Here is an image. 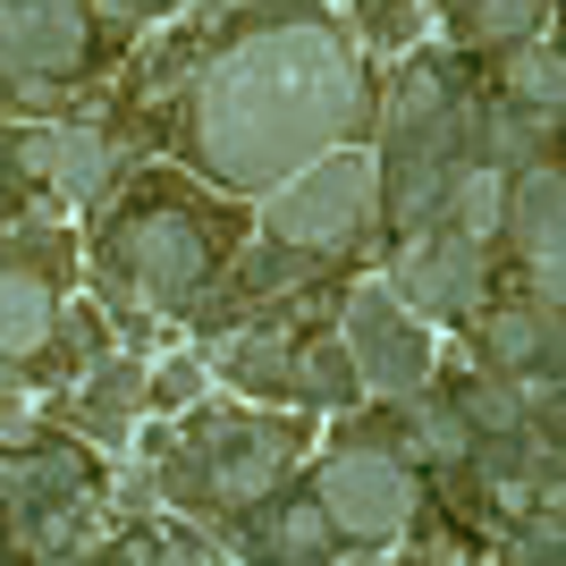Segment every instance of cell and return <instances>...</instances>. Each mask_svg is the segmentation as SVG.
<instances>
[{
    "label": "cell",
    "mask_w": 566,
    "mask_h": 566,
    "mask_svg": "<svg viewBox=\"0 0 566 566\" xmlns=\"http://www.w3.org/2000/svg\"><path fill=\"white\" fill-rule=\"evenodd\" d=\"M533 482H542V516H566V465H542Z\"/></svg>",
    "instance_id": "obj_26"
},
{
    "label": "cell",
    "mask_w": 566,
    "mask_h": 566,
    "mask_svg": "<svg viewBox=\"0 0 566 566\" xmlns=\"http://www.w3.org/2000/svg\"><path fill=\"white\" fill-rule=\"evenodd\" d=\"M507 102H524L533 118L566 111V51H542V43H507Z\"/></svg>",
    "instance_id": "obj_14"
},
{
    "label": "cell",
    "mask_w": 566,
    "mask_h": 566,
    "mask_svg": "<svg viewBox=\"0 0 566 566\" xmlns=\"http://www.w3.org/2000/svg\"><path fill=\"white\" fill-rule=\"evenodd\" d=\"M507 237L549 305H566V169H524L507 187Z\"/></svg>",
    "instance_id": "obj_7"
},
{
    "label": "cell",
    "mask_w": 566,
    "mask_h": 566,
    "mask_svg": "<svg viewBox=\"0 0 566 566\" xmlns=\"http://www.w3.org/2000/svg\"><path fill=\"white\" fill-rule=\"evenodd\" d=\"M51 187L69 195V203L102 187V127H60V169H51Z\"/></svg>",
    "instance_id": "obj_20"
},
{
    "label": "cell",
    "mask_w": 566,
    "mask_h": 566,
    "mask_svg": "<svg viewBox=\"0 0 566 566\" xmlns=\"http://www.w3.org/2000/svg\"><path fill=\"white\" fill-rule=\"evenodd\" d=\"M296 380H305V389H313L322 406H347L355 389H364V373H355V347H347V338H331V347H305Z\"/></svg>",
    "instance_id": "obj_19"
},
{
    "label": "cell",
    "mask_w": 566,
    "mask_h": 566,
    "mask_svg": "<svg viewBox=\"0 0 566 566\" xmlns=\"http://www.w3.org/2000/svg\"><path fill=\"white\" fill-rule=\"evenodd\" d=\"M60 338V305H51V287L34 262H9L0 271V355L25 364V355H43Z\"/></svg>",
    "instance_id": "obj_11"
},
{
    "label": "cell",
    "mask_w": 566,
    "mask_h": 566,
    "mask_svg": "<svg viewBox=\"0 0 566 566\" xmlns=\"http://www.w3.org/2000/svg\"><path fill=\"white\" fill-rule=\"evenodd\" d=\"M542 18L549 0H465V34H482V43H533Z\"/></svg>",
    "instance_id": "obj_18"
},
{
    "label": "cell",
    "mask_w": 566,
    "mask_h": 566,
    "mask_svg": "<svg viewBox=\"0 0 566 566\" xmlns=\"http://www.w3.org/2000/svg\"><path fill=\"white\" fill-rule=\"evenodd\" d=\"M482 355L499 373H533L542 364V313H491L482 322Z\"/></svg>",
    "instance_id": "obj_17"
},
{
    "label": "cell",
    "mask_w": 566,
    "mask_h": 566,
    "mask_svg": "<svg viewBox=\"0 0 566 566\" xmlns=\"http://www.w3.org/2000/svg\"><path fill=\"white\" fill-rule=\"evenodd\" d=\"M144 398H153V373L127 364V355H111V364L85 373V423H94L102 440H127V415H136Z\"/></svg>",
    "instance_id": "obj_12"
},
{
    "label": "cell",
    "mask_w": 566,
    "mask_h": 566,
    "mask_svg": "<svg viewBox=\"0 0 566 566\" xmlns=\"http://www.w3.org/2000/svg\"><path fill=\"white\" fill-rule=\"evenodd\" d=\"M118 262H127V280H136L144 305H187L195 287H203V229H195L187 212H144L127 220V237H118Z\"/></svg>",
    "instance_id": "obj_6"
},
{
    "label": "cell",
    "mask_w": 566,
    "mask_h": 566,
    "mask_svg": "<svg viewBox=\"0 0 566 566\" xmlns=\"http://www.w3.org/2000/svg\"><path fill=\"white\" fill-rule=\"evenodd\" d=\"M355 25H364V43H373V51H406V34H415V0H355Z\"/></svg>",
    "instance_id": "obj_21"
},
{
    "label": "cell",
    "mask_w": 566,
    "mask_h": 566,
    "mask_svg": "<svg viewBox=\"0 0 566 566\" xmlns=\"http://www.w3.org/2000/svg\"><path fill=\"white\" fill-rule=\"evenodd\" d=\"M338 338L355 347V373H364L373 398L431 389V331H423V305L406 287H355L347 313H338Z\"/></svg>",
    "instance_id": "obj_4"
},
{
    "label": "cell",
    "mask_w": 566,
    "mask_h": 566,
    "mask_svg": "<svg viewBox=\"0 0 566 566\" xmlns=\"http://www.w3.org/2000/svg\"><path fill=\"white\" fill-rule=\"evenodd\" d=\"M398 287L423 313H473L482 305V237L449 229V237H415L398 262Z\"/></svg>",
    "instance_id": "obj_9"
},
{
    "label": "cell",
    "mask_w": 566,
    "mask_h": 566,
    "mask_svg": "<svg viewBox=\"0 0 566 566\" xmlns=\"http://www.w3.org/2000/svg\"><path fill=\"white\" fill-rule=\"evenodd\" d=\"M364 212H373V161L338 144V153H322V161H305L296 178L271 187L262 229L280 245H296V254H331V245H347L364 229Z\"/></svg>",
    "instance_id": "obj_3"
},
{
    "label": "cell",
    "mask_w": 566,
    "mask_h": 566,
    "mask_svg": "<svg viewBox=\"0 0 566 566\" xmlns=\"http://www.w3.org/2000/svg\"><path fill=\"white\" fill-rule=\"evenodd\" d=\"M457 229L465 237H482V245H491L499 229H507V178H499V169H465V187H457Z\"/></svg>",
    "instance_id": "obj_16"
},
{
    "label": "cell",
    "mask_w": 566,
    "mask_h": 566,
    "mask_svg": "<svg viewBox=\"0 0 566 566\" xmlns=\"http://www.w3.org/2000/svg\"><path fill=\"white\" fill-rule=\"evenodd\" d=\"M465 415H473L482 431H524V398H516V389H499V380L465 389Z\"/></svg>",
    "instance_id": "obj_23"
},
{
    "label": "cell",
    "mask_w": 566,
    "mask_h": 566,
    "mask_svg": "<svg viewBox=\"0 0 566 566\" xmlns=\"http://www.w3.org/2000/svg\"><path fill=\"white\" fill-rule=\"evenodd\" d=\"M364 127V60L331 18L262 9L195 85V153L220 187H280Z\"/></svg>",
    "instance_id": "obj_1"
},
{
    "label": "cell",
    "mask_w": 566,
    "mask_h": 566,
    "mask_svg": "<svg viewBox=\"0 0 566 566\" xmlns=\"http://www.w3.org/2000/svg\"><path fill=\"white\" fill-rule=\"evenodd\" d=\"M102 9H111V18H127V9H161V0H102Z\"/></svg>",
    "instance_id": "obj_27"
},
{
    "label": "cell",
    "mask_w": 566,
    "mask_h": 566,
    "mask_svg": "<svg viewBox=\"0 0 566 566\" xmlns=\"http://www.w3.org/2000/svg\"><path fill=\"white\" fill-rule=\"evenodd\" d=\"M406 431H415V457H431V465H473V415L465 406H440V398H406Z\"/></svg>",
    "instance_id": "obj_13"
},
{
    "label": "cell",
    "mask_w": 566,
    "mask_h": 566,
    "mask_svg": "<svg viewBox=\"0 0 566 566\" xmlns=\"http://www.w3.org/2000/svg\"><path fill=\"white\" fill-rule=\"evenodd\" d=\"M229 373H237V380H254V389H271V380H287L296 364H287V347L254 338V347H229Z\"/></svg>",
    "instance_id": "obj_24"
},
{
    "label": "cell",
    "mask_w": 566,
    "mask_h": 566,
    "mask_svg": "<svg viewBox=\"0 0 566 566\" xmlns=\"http://www.w3.org/2000/svg\"><path fill=\"white\" fill-rule=\"evenodd\" d=\"M0 431H9V449H25V431H34V398H25V389H9V406H0Z\"/></svg>",
    "instance_id": "obj_25"
},
{
    "label": "cell",
    "mask_w": 566,
    "mask_h": 566,
    "mask_svg": "<svg viewBox=\"0 0 566 566\" xmlns=\"http://www.w3.org/2000/svg\"><path fill=\"white\" fill-rule=\"evenodd\" d=\"M331 507L322 499H296V507H280V516L262 524V558H331Z\"/></svg>",
    "instance_id": "obj_15"
},
{
    "label": "cell",
    "mask_w": 566,
    "mask_h": 566,
    "mask_svg": "<svg viewBox=\"0 0 566 566\" xmlns=\"http://www.w3.org/2000/svg\"><path fill=\"white\" fill-rule=\"evenodd\" d=\"M195 398H203V364H195V355H169L161 373H153V406H161V415H187Z\"/></svg>",
    "instance_id": "obj_22"
},
{
    "label": "cell",
    "mask_w": 566,
    "mask_h": 566,
    "mask_svg": "<svg viewBox=\"0 0 566 566\" xmlns=\"http://www.w3.org/2000/svg\"><path fill=\"white\" fill-rule=\"evenodd\" d=\"M195 465H203V491L245 507V499H262L287 473V440L280 431H254V423H229V431H212V449L195 457Z\"/></svg>",
    "instance_id": "obj_10"
},
{
    "label": "cell",
    "mask_w": 566,
    "mask_h": 566,
    "mask_svg": "<svg viewBox=\"0 0 566 566\" xmlns=\"http://www.w3.org/2000/svg\"><path fill=\"white\" fill-rule=\"evenodd\" d=\"M0 51L9 76H76L85 69V9L76 0H0Z\"/></svg>",
    "instance_id": "obj_8"
},
{
    "label": "cell",
    "mask_w": 566,
    "mask_h": 566,
    "mask_svg": "<svg viewBox=\"0 0 566 566\" xmlns=\"http://www.w3.org/2000/svg\"><path fill=\"white\" fill-rule=\"evenodd\" d=\"M313 499L331 507V524L347 533V542H364V549H389L415 524V473L398 465V457H380V449H364V440H347V449L322 465V482H313Z\"/></svg>",
    "instance_id": "obj_5"
},
{
    "label": "cell",
    "mask_w": 566,
    "mask_h": 566,
    "mask_svg": "<svg viewBox=\"0 0 566 566\" xmlns=\"http://www.w3.org/2000/svg\"><path fill=\"white\" fill-rule=\"evenodd\" d=\"M380 169H389V203L406 229H423L440 203H457L465 169H457V111L440 94V76L415 69L389 102V136H380Z\"/></svg>",
    "instance_id": "obj_2"
}]
</instances>
